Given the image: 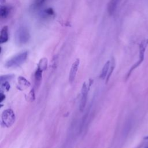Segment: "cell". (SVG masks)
<instances>
[{
	"mask_svg": "<svg viewBox=\"0 0 148 148\" xmlns=\"http://www.w3.org/2000/svg\"><path fill=\"white\" fill-rule=\"evenodd\" d=\"M30 34L28 29L25 26H21L17 29L14 34V40L18 46H22L28 42Z\"/></svg>",
	"mask_w": 148,
	"mask_h": 148,
	"instance_id": "6da1fadb",
	"label": "cell"
},
{
	"mask_svg": "<svg viewBox=\"0 0 148 148\" xmlns=\"http://www.w3.org/2000/svg\"><path fill=\"white\" fill-rule=\"evenodd\" d=\"M27 99L29 101H31V102L33 101L35 99V92H34V91L33 89L31 90V91L28 94Z\"/></svg>",
	"mask_w": 148,
	"mask_h": 148,
	"instance_id": "9a60e30c",
	"label": "cell"
},
{
	"mask_svg": "<svg viewBox=\"0 0 148 148\" xmlns=\"http://www.w3.org/2000/svg\"><path fill=\"white\" fill-rule=\"evenodd\" d=\"M11 8L8 5H2L0 8V17L2 19L8 17L10 13Z\"/></svg>",
	"mask_w": 148,
	"mask_h": 148,
	"instance_id": "9c48e42d",
	"label": "cell"
},
{
	"mask_svg": "<svg viewBox=\"0 0 148 148\" xmlns=\"http://www.w3.org/2000/svg\"><path fill=\"white\" fill-rule=\"evenodd\" d=\"M88 88L86 82H84L82 87L81 90V97H80V111H83L86 107L87 99V95H88Z\"/></svg>",
	"mask_w": 148,
	"mask_h": 148,
	"instance_id": "277c9868",
	"label": "cell"
},
{
	"mask_svg": "<svg viewBox=\"0 0 148 148\" xmlns=\"http://www.w3.org/2000/svg\"><path fill=\"white\" fill-rule=\"evenodd\" d=\"M110 61H108L105 65H103L102 69L101 71V73L99 75V77L102 79H105L106 78L109 71V68H110Z\"/></svg>",
	"mask_w": 148,
	"mask_h": 148,
	"instance_id": "8fae6325",
	"label": "cell"
},
{
	"mask_svg": "<svg viewBox=\"0 0 148 148\" xmlns=\"http://www.w3.org/2000/svg\"><path fill=\"white\" fill-rule=\"evenodd\" d=\"M15 118V114L12 109H6L3 112L1 116L2 123L6 127H10L14 124Z\"/></svg>",
	"mask_w": 148,
	"mask_h": 148,
	"instance_id": "3957f363",
	"label": "cell"
},
{
	"mask_svg": "<svg viewBox=\"0 0 148 148\" xmlns=\"http://www.w3.org/2000/svg\"><path fill=\"white\" fill-rule=\"evenodd\" d=\"M119 0H110L108 5V12L110 15L115 12Z\"/></svg>",
	"mask_w": 148,
	"mask_h": 148,
	"instance_id": "30bf717a",
	"label": "cell"
},
{
	"mask_svg": "<svg viewBox=\"0 0 148 148\" xmlns=\"http://www.w3.org/2000/svg\"><path fill=\"white\" fill-rule=\"evenodd\" d=\"M45 1L46 0H35L33 6L35 9L39 8L44 4Z\"/></svg>",
	"mask_w": 148,
	"mask_h": 148,
	"instance_id": "5bb4252c",
	"label": "cell"
},
{
	"mask_svg": "<svg viewBox=\"0 0 148 148\" xmlns=\"http://www.w3.org/2000/svg\"><path fill=\"white\" fill-rule=\"evenodd\" d=\"M5 98V95L2 93V92H1V95H0V101L1 102H2Z\"/></svg>",
	"mask_w": 148,
	"mask_h": 148,
	"instance_id": "d6986e66",
	"label": "cell"
},
{
	"mask_svg": "<svg viewBox=\"0 0 148 148\" xmlns=\"http://www.w3.org/2000/svg\"><path fill=\"white\" fill-rule=\"evenodd\" d=\"M145 148H148V146H147V147H145Z\"/></svg>",
	"mask_w": 148,
	"mask_h": 148,
	"instance_id": "44dd1931",
	"label": "cell"
},
{
	"mask_svg": "<svg viewBox=\"0 0 148 148\" xmlns=\"http://www.w3.org/2000/svg\"><path fill=\"white\" fill-rule=\"evenodd\" d=\"M27 56V51L20 52L8 60L5 64V66L7 68H16L19 66L26 61Z\"/></svg>",
	"mask_w": 148,
	"mask_h": 148,
	"instance_id": "7a4b0ae2",
	"label": "cell"
},
{
	"mask_svg": "<svg viewBox=\"0 0 148 148\" xmlns=\"http://www.w3.org/2000/svg\"><path fill=\"white\" fill-rule=\"evenodd\" d=\"M144 139H148V136H145V137L144 138Z\"/></svg>",
	"mask_w": 148,
	"mask_h": 148,
	"instance_id": "ffe728a7",
	"label": "cell"
},
{
	"mask_svg": "<svg viewBox=\"0 0 148 148\" xmlns=\"http://www.w3.org/2000/svg\"><path fill=\"white\" fill-rule=\"evenodd\" d=\"M146 43L143 41L142 42L140 45V47H139V61L131 68L130 71H129L128 73V75H127V77H129V76L130 75L131 72L135 69L136 68L137 66H138L139 65V64L140 63H142V62L143 61V58H144V53H145V47H146Z\"/></svg>",
	"mask_w": 148,
	"mask_h": 148,
	"instance_id": "8992f818",
	"label": "cell"
},
{
	"mask_svg": "<svg viewBox=\"0 0 148 148\" xmlns=\"http://www.w3.org/2000/svg\"><path fill=\"white\" fill-rule=\"evenodd\" d=\"M44 12H45V14L46 15H47V16H52V15H53L54 13L53 9L52 8H50L46 9L45 10Z\"/></svg>",
	"mask_w": 148,
	"mask_h": 148,
	"instance_id": "ac0fdd59",
	"label": "cell"
},
{
	"mask_svg": "<svg viewBox=\"0 0 148 148\" xmlns=\"http://www.w3.org/2000/svg\"><path fill=\"white\" fill-rule=\"evenodd\" d=\"M1 87L6 91H8L10 89V86L8 82H4L1 83Z\"/></svg>",
	"mask_w": 148,
	"mask_h": 148,
	"instance_id": "e0dca14e",
	"label": "cell"
},
{
	"mask_svg": "<svg viewBox=\"0 0 148 148\" xmlns=\"http://www.w3.org/2000/svg\"><path fill=\"white\" fill-rule=\"evenodd\" d=\"M8 27L5 25L1 29L0 33V43L1 44L5 43L9 40V33H8Z\"/></svg>",
	"mask_w": 148,
	"mask_h": 148,
	"instance_id": "52a82bcc",
	"label": "cell"
},
{
	"mask_svg": "<svg viewBox=\"0 0 148 148\" xmlns=\"http://www.w3.org/2000/svg\"><path fill=\"white\" fill-rule=\"evenodd\" d=\"M47 66V59L45 57L41 58L39 61V63L38 65V69L43 72L46 69Z\"/></svg>",
	"mask_w": 148,
	"mask_h": 148,
	"instance_id": "7c38bea8",
	"label": "cell"
},
{
	"mask_svg": "<svg viewBox=\"0 0 148 148\" xmlns=\"http://www.w3.org/2000/svg\"><path fill=\"white\" fill-rule=\"evenodd\" d=\"M80 65V60L79 58H77L72 64L69 74V82L70 83H72L73 82V81L75 79L77 72L79 69V66Z\"/></svg>",
	"mask_w": 148,
	"mask_h": 148,
	"instance_id": "5b68a950",
	"label": "cell"
},
{
	"mask_svg": "<svg viewBox=\"0 0 148 148\" xmlns=\"http://www.w3.org/2000/svg\"><path fill=\"white\" fill-rule=\"evenodd\" d=\"M114 61L113 59H112V60H111L110 61V68H109V73H108V75L106 78V82L109 80L112 73V72L114 68Z\"/></svg>",
	"mask_w": 148,
	"mask_h": 148,
	"instance_id": "4fadbf2b",
	"label": "cell"
},
{
	"mask_svg": "<svg viewBox=\"0 0 148 148\" xmlns=\"http://www.w3.org/2000/svg\"><path fill=\"white\" fill-rule=\"evenodd\" d=\"M31 85L30 83L24 77L19 76L18 77V88L20 90H23Z\"/></svg>",
	"mask_w": 148,
	"mask_h": 148,
	"instance_id": "ba28073f",
	"label": "cell"
},
{
	"mask_svg": "<svg viewBox=\"0 0 148 148\" xmlns=\"http://www.w3.org/2000/svg\"><path fill=\"white\" fill-rule=\"evenodd\" d=\"M13 77V75H8L5 76H1V83L4 82H8V80L11 79Z\"/></svg>",
	"mask_w": 148,
	"mask_h": 148,
	"instance_id": "2e32d148",
	"label": "cell"
}]
</instances>
